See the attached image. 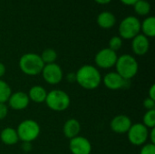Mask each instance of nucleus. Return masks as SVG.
I'll use <instances>...</instances> for the list:
<instances>
[{"label":"nucleus","mask_w":155,"mask_h":154,"mask_svg":"<svg viewBox=\"0 0 155 154\" xmlns=\"http://www.w3.org/2000/svg\"><path fill=\"white\" fill-rule=\"evenodd\" d=\"M67 79H68L70 82H74V81H75V74H74V73L69 74V75L67 76Z\"/></svg>","instance_id":"32"},{"label":"nucleus","mask_w":155,"mask_h":154,"mask_svg":"<svg viewBox=\"0 0 155 154\" xmlns=\"http://www.w3.org/2000/svg\"><path fill=\"white\" fill-rule=\"evenodd\" d=\"M63 131H64V136L67 139L71 140V139L78 136V134L81 131V124L77 120H75L74 118L69 119L64 123Z\"/></svg>","instance_id":"15"},{"label":"nucleus","mask_w":155,"mask_h":154,"mask_svg":"<svg viewBox=\"0 0 155 154\" xmlns=\"http://www.w3.org/2000/svg\"><path fill=\"white\" fill-rule=\"evenodd\" d=\"M123 45V41H122V38L120 36H114L110 39L109 41V47L111 50L116 52L118 51Z\"/></svg>","instance_id":"24"},{"label":"nucleus","mask_w":155,"mask_h":154,"mask_svg":"<svg viewBox=\"0 0 155 154\" xmlns=\"http://www.w3.org/2000/svg\"><path fill=\"white\" fill-rule=\"evenodd\" d=\"M150 47V43L148 37L143 34H137L132 41V49L133 52L137 55H144Z\"/></svg>","instance_id":"14"},{"label":"nucleus","mask_w":155,"mask_h":154,"mask_svg":"<svg viewBox=\"0 0 155 154\" xmlns=\"http://www.w3.org/2000/svg\"><path fill=\"white\" fill-rule=\"evenodd\" d=\"M132 124V120L129 116L124 114H119L112 119L110 123V127L114 133L118 134H124L128 133Z\"/></svg>","instance_id":"12"},{"label":"nucleus","mask_w":155,"mask_h":154,"mask_svg":"<svg viewBox=\"0 0 155 154\" xmlns=\"http://www.w3.org/2000/svg\"><path fill=\"white\" fill-rule=\"evenodd\" d=\"M118 55L116 52L110 48H104L100 50L94 57L95 64L102 69H110L116 64Z\"/></svg>","instance_id":"9"},{"label":"nucleus","mask_w":155,"mask_h":154,"mask_svg":"<svg viewBox=\"0 0 155 154\" xmlns=\"http://www.w3.org/2000/svg\"><path fill=\"white\" fill-rule=\"evenodd\" d=\"M95 2H97L98 4H101V5H104V4H108L111 0H94Z\"/></svg>","instance_id":"33"},{"label":"nucleus","mask_w":155,"mask_h":154,"mask_svg":"<svg viewBox=\"0 0 155 154\" xmlns=\"http://www.w3.org/2000/svg\"><path fill=\"white\" fill-rule=\"evenodd\" d=\"M75 82L85 90H94L102 83V75L97 67L84 64L75 73Z\"/></svg>","instance_id":"1"},{"label":"nucleus","mask_w":155,"mask_h":154,"mask_svg":"<svg viewBox=\"0 0 155 154\" xmlns=\"http://www.w3.org/2000/svg\"><path fill=\"white\" fill-rule=\"evenodd\" d=\"M40 57L45 64H54V63H55V61L57 59V53L54 49L48 48V49H45L43 51Z\"/></svg>","instance_id":"21"},{"label":"nucleus","mask_w":155,"mask_h":154,"mask_svg":"<svg viewBox=\"0 0 155 154\" xmlns=\"http://www.w3.org/2000/svg\"><path fill=\"white\" fill-rule=\"evenodd\" d=\"M122 3H124V5H134L138 0H121Z\"/></svg>","instance_id":"31"},{"label":"nucleus","mask_w":155,"mask_h":154,"mask_svg":"<svg viewBox=\"0 0 155 154\" xmlns=\"http://www.w3.org/2000/svg\"><path fill=\"white\" fill-rule=\"evenodd\" d=\"M27 95H28V98L30 101H32L35 103H45V101L47 92L43 86L35 85L30 88Z\"/></svg>","instance_id":"16"},{"label":"nucleus","mask_w":155,"mask_h":154,"mask_svg":"<svg viewBox=\"0 0 155 154\" xmlns=\"http://www.w3.org/2000/svg\"><path fill=\"white\" fill-rule=\"evenodd\" d=\"M141 31V22L135 16L125 17L119 25V34L122 38L133 39Z\"/></svg>","instance_id":"6"},{"label":"nucleus","mask_w":155,"mask_h":154,"mask_svg":"<svg viewBox=\"0 0 155 154\" xmlns=\"http://www.w3.org/2000/svg\"><path fill=\"white\" fill-rule=\"evenodd\" d=\"M134 5L135 12L140 15H145L150 13L151 5L145 0H138Z\"/></svg>","instance_id":"22"},{"label":"nucleus","mask_w":155,"mask_h":154,"mask_svg":"<svg viewBox=\"0 0 155 154\" xmlns=\"http://www.w3.org/2000/svg\"><path fill=\"white\" fill-rule=\"evenodd\" d=\"M5 74V66L3 63H0V79L3 77Z\"/></svg>","instance_id":"30"},{"label":"nucleus","mask_w":155,"mask_h":154,"mask_svg":"<svg viewBox=\"0 0 155 154\" xmlns=\"http://www.w3.org/2000/svg\"><path fill=\"white\" fill-rule=\"evenodd\" d=\"M11 94H12V90L10 85L6 82L0 79V103H7Z\"/></svg>","instance_id":"20"},{"label":"nucleus","mask_w":155,"mask_h":154,"mask_svg":"<svg viewBox=\"0 0 155 154\" xmlns=\"http://www.w3.org/2000/svg\"><path fill=\"white\" fill-rule=\"evenodd\" d=\"M114 66L116 68V73L125 80L134 78L139 70L137 60L131 54H123L119 56Z\"/></svg>","instance_id":"3"},{"label":"nucleus","mask_w":155,"mask_h":154,"mask_svg":"<svg viewBox=\"0 0 155 154\" xmlns=\"http://www.w3.org/2000/svg\"><path fill=\"white\" fill-rule=\"evenodd\" d=\"M129 142L135 146H142L145 144L149 137V129L145 127L143 123H137L132 124L128 133Z\"/></svg>","instance_id":"7"},{"label":"nucleus","mask_w":155,"mask_h":154,"mask_svg":"<svg viewBox=\"0 0 155 154\" xmlns=\"http://www.w3.org/2000/svg\"><path fill=\"white\" fill-rule=\"evenodd\" d=\"M141 29L146 37H153L155 35V18L153 16H149L141 25Z\"/></svg>","instance_id":"19"},{"label":"nucleus","mask_w":155,"mask_h":154,"mask_svg":"<svg viewBox=\"0 0 155 154\" xmlns=\"http://www.w3.org/2000/svg\"><path fill=\"white\" fill-rule=\"evenodd\" d=\"M140 154H155V144L145 143L141 149Z\"/></svg>","instance_id":"25"},{"label":"nucleus","mask_w":155,"mask_h":154,"mask_svg":"<svg viewBox=\"0 0 155 154\" xmlns=\"http://www.w3.org/2000/svg\"><path fill=\"white\" fill-rule=\"evenodd\" d=\"M0 140L5 145H15L19 141L16 130L11 127H6L3 129L0 133Z\"/></svg>","instance_id":"17"},{"label":"nucleus","mask_w":155,"mask_h":154,"mask_svg":"<svg viewBox=\"0 0 155 154\" xmlns=\"http://www.w3.org/2000/svg\"><path fill=\"white\" fill-rule=\"evenodd\" d=\"M8 114V107L5 103H0V120H4Z\"/></svg>","instance_id":"27"},{"label":"nucleus","mask_w":155,"mask_h":154,"mask_svg":"<svg viewBox=\"0 0 155 154\" xmlns=\"http://www.w3.org/2000/svg\"><path fill=\"white\" fill-rule=\"evenodd\" d=\"M148 97L155 100V84H152L148 91Z\"/></svg>","instance_id":"28"},{"label":"nucleus","mask_w":155,"mask_h":154,"mask_svg":"<svg viewBox=\"0 0 155 154\" xmlns=\"http://www.w3.org/2000/svg\"><path fill=\"white\" fill-rule=\"evenodd\" d=\"M45 66L39 54L35 53H27L21 56L19 60L20 70L26 75L35 76L42 73Z\"/></svg>","instance_id":"2"},{"label":"nucleus","mask_w":155,"mask_h":154,"mask_svg":"<svg viewBox=\"0 0 155 154\" xmlns=\"http://www.w3.org/2000/svg\"><path fill=\"white\" fill-rule=\"evenodd\" d=\"M45 103L49 109L54 112H64L70 106L71 99L64 91L55 89L47 93Z\"/></svg>","instance_id":"4"},{"label":"nucleus","mask_w":155,"mask_h":154,"mask_svg":"<svg viewBox=\"0 0 155 154\" xmlns=\"http://www.w3.org/2000/svg\"><path fill=\"white\" fill-rule=\"evenodd\" d=\"M143 124L148 129L155 128V110L147 111L143 118Z\"/></svg>","instance_id":"23"},{"label":"nucleus","mask_w":155,"mask_h":154,"mask_svg":"<svg viewBox=\"0 0 155 154\" xmlns=\"http://www.w3.org/2000/svg\"><path fill=\"white\" fill-rule=\"evenodd\" d=\"M29 98L27 93L24 92H15L12 93L7 101L10 108L16 111L25 110L29 104Z\"/></svg>","instance_id":"13"},{"label":"nucleus","mask_w":155,"mask_h":154,"mask_svg":"<svg viewBox=\"0 0 155 154\" xmlns=\"http://www.w3.org/2000/svg\"><path fill=\"white\" fill-rule=\"evenodd\" d=\"M69 150L72 154H91L92 144L85 137L76 136L70 140Z\"/></svg>","instance_id":"11"},{"label":"nucleus","mask_w":155,"mask_h":154,"mask_svg":"<svg viewBox=\"0 0 155 154\" xmlns=\"http://www.w3.org/2000/svg\"><path fill=\"white\" fill-rule=\"evenodd\" d=\"M40 125L37 122L27 119L21 122L16 129L18 139L23 143H30L36 140L40 134Z\"/></svg>","instance_id":"5"},{"label":"nucleus","mask_w":155,"mask_h":154,"mask_svg":"<svg viewBox=\"0 0 155 154\" xmlns=\"http://www.w3.org/2000/svg\"><path fill=\"white\" fill-rule=\"evenodd\" d=\"M104 86L112 91H117L121 89H127L130 86V80L124 79L116 72H110L104 75L102 79Z\"/></svg>","instance_id":"10"},{"label":"nucleus","mask_w":155,"mask_h":154,"mask_svg":"<svg viewBox=\"0 0 155 154\" xmlns=\"http://www.w3.org/2000/svg\"><path fill=\"white\" fill-rule=\"evenodd\" d=\"M151 131H149V137L148 139L151 140V143L155 144V128L150 129Z\"/></svg>","instance_id":"29"},{"label":"nucleus","mask_w":155,"mask_h":154,"mask_svg":"<svg viewBox=\"0 0 155 154\" xmlns=\"http://www.w3.org/2000/svg\"><path fill=\"white\" fill-rule=\"evenodd\" d=\"M143 107L147 110H155V100H153L149 97H147L144 101H143Z\"/></svg>","instance_id":"26"},{"label":"nucleus","mask_w":155,"mask_h":154,"mask_svg":"<svg viewBox=\"0 0 155 154\" xmlns=\"http://www.w3.org/2000/svg\"><path fill=\"white\" fill-rule=\"evenodd\" d=\"M115 22H116L115 16L108 11L102 12L97 16V24L99 25L100 27L104 29L112 28L115 25Z\"/></svg>","instance_id":"18"},{"label":"nucleus","mask_w":155,"mask_h":154,"mask_svg":"<svg viewBox=\"0 0 155 154\" xmlns=\"http://www.w3.org/2000/svg\"><path fill=\"white\" fill-rule=\"evenodd\" d=\"M41 74L44 80L51 85L60 84L64 77V73L61 66L55 63L45 64Z\"/></svg>","instance_id":"8"}]
</instances>
